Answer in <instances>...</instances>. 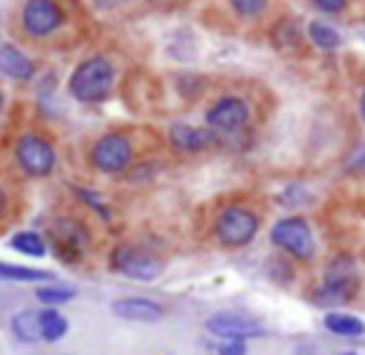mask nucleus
Returning <instances> with one entry per match:
<instances>
[{"instance_id":"nucleus-21","label":"nucleus","mask_w":365,"mask_h":355,"mask_svg":"<svg viewBox=\"0 0 365 355\" xmlns=\"http://www.w3.org/2000/svg\"><path fill=\"white\" fill-rule=\"evenodd\" d=\"M231 8L241 15V18H254L266 8V0H231Z\"/></svg>"},{"instance_id":"nucleus-6","label":"nucleus","mask_w":365,"mask_h":355,"mask_svg":"<svg viewBox=\"0 0 365 355\" xmlns=\"http://www.w3.org/2000/svg\"><path fill=\"white\" fill-rule=\"evenodd\" d=\"M20 23L30 38H45L60 28L63 10L58 8L55 0H28L20 13Z\"/></svg>"},{"instance_id":"nucleus-1","label":"nucleus","mask_w":365,"mask_h":355,"mask_svg":"<svg viewBox=\"0 0 365 355\" xmlns=\"http://www.w3.org/2000/svg\"><path fill=\"white\" fill-rule=\"evenodd\" d=\"M115 85V68L105 58H90L70 77V92L80 102H100Z\"/></svg>"},{"instance_id":"nucleus-20","label":"nucleus","mask_w":365,"mask_h":355,"mask_svg":"<svg viewBox=\"0 0 365 355\" xmlns=\"http://www.w3.org/2000/svg\"><path fill=\"white\" fill-rule=\"evenodd\" d=\"M73 288H60V286H53V288H38V298L48 306H60V303H68L73 298Z\"/></svg>"},{"instance_id":"nucleus-17","label":"nucleus","mask_w":365,"mask_h":355,"mask_svg":"<svg viewBox=\"0 0 365 355\" xmlns=\"http://www.w3.org/2000/svg\"><path fill=\"white\" fill-rule=\"evenodd\" d=\"M40 326H43V338L50 343L60 341L68 333V321L60 316L58 311H45L40 313Z\"/></svg>"},{"instance_id":"nucleus-27","label":"nucleus","mask_w":365,"mask_h":355,"mask_svg":"<svg viewBox=\"0 0 365 355\" xmlns=\"http://www.w3.org/2000/svg\"><path fill=\"white\" fill-rule=\"evenodd\" d=\"M343 355H356V353H343Z\"/></svg>"},{"instance_id":"nucleus-19","label":"nucleus","mask_w":365,"mask_h":355,"mask_svg":"<svg viewBox=\"0 0 365 355\" xmlns=\"http://www.w3.org/2000/svg\"><path fill=\"white\" fill-rule=\"evenodd\" d=\"M0 279H8V281H43V279H48V271L25 269V266L0 264Z\"/></svg>"},{"instance_id":"nucleus-18","label":"nucleus","mask_w":365,"mask_h":355,"mask_svg":"<svg viewBox=\"0 0 365 355\" xmlns=\"http://www.w3.org/2000/svg\"><path fill=\"white\" fill-rule=\"evenodd\" d=\"M10 246L23 251V254H28V256H35V259L45 256V241L40 239L35 231H20V234H15L13 241H10Z\"/></svg>"},{"instance_id":"nucleus-3","label":"nucleus","mask_w":365,"mask_h":355,"mask_svg":"<svg viewBox=\"0 0 365 355\" xmlns=\"http://www.w3.org/2000/svg\"><path fill=\"white\" fill-rule=\"evenodd\" d=\"M271 241L279 249L289 251L291 256L301 261H311L316 254V241H313V231L303 216H289L281 219L279 224L271 229Z\"/></svg>"},{"instance_id":"nucleus-10","label":"nucleus","mask_w":365,"mask_h":355,"mask_svg":"<svg viewBox=\"0 0 365 355\" xmlns=\"http://www.w3.org/2000/svg\"><path fill=\"white\" fill-rule=\"evenodd\" d=\"M249 120V107L241 97H221L219 102H214V107L207 112V125L214 132L221 135H231V132H239L241 127Z\"/></svg>"},{"instance_id":"nucleus-22","label":"nucleus","mask_w":365,"mask_h":355,"mask_svg":"<svg viewBox=\"0 0 365 355\" xmlns=\"http://www.w3.org/2000/svg\"><path fill=\"white\" fill-rule=\"evenodd\" d=\"M346 3L348 0H313V5L318 10H323V13H341L346 8Z\"/></svg>"},{"instance_id":"nucleus-9","label":"nucleus","mask_w":365,"mask_h":355,"mask_svg":"<svg viewBox=\"0 0 365 355\" xmlns=\"http://www.w3.org/2000/svg\"><path fill=\"white\" fill-rule=\"evenodd\" d=\"M209 333L224 338V341H246V338H259L264 333V326H261L256 318L244 316V313H217L207 321Z\"/></svg>"},{"instance_id":"nucleus-16","label":"nucleus","mask_w":365,"mask_h":355,"mask_svg":"<svg viewBox=\"0 0 365 355\" xmlns=\"http://www.w3.org/2000/svg\"><path fill=\"white\" fill-rule=\"evenodd\" d=\"M308 38H311V43L321 50L341 48V35H338V30L331 28L328 23H321V20L308 25Z\"/></svg>"},{"instance_id":"nucleus-24","label":"nucleus","mask_w":365,"mask_h":355,"mask_svg":"<svg viewBox=\"0 0 365 355\" xmlns=\"http://www.w3.org/2000/svg\"><path fill=\"white\" fill-rule=\"evenodd\" d=\"M97 5H102V8H115V5L125 3V0H95Z\"/></svg>"},{"instance_id":"nucleus-14","label":"nucleus","mask_w":365,"mask_h":355,"mask_svg":"<svg viewBox=\"0 0 365 355\" xmlns=\"http://www.w3.org/2000/svg\"><path fill=\"white\" fill-rule=\"evenodd\" d=\"M326 328L343 338H358L365 333V323L358 321L356 316H348V313H328Z\"/></svg>"},{"instance_id":"nucleus-15","label":"nucleus","mask_w":365,"mask_h":355,"mask_svg":"<svg viewBox=\"0 0 365 355\" xmlns=\"http://www.w3.org/2000/svg\"><path fill=\"white\" fill-rule=\"evenodd\" d=\"M13 331L23 343H33L43 338V326H40V313L23 311L20 316L13 318Z\"/></svg>"},{"instance_id":"nucleus-2","label":"nucleus","mask_w":365,"mask_h":355,"mask_svg":"<svg viewBox=\"0 0 365 355\" xmlns=\"http://www.w3.org/2000/svg\"><path fill=\"white\" fill-rule=\"evenodd\" d=\"M256 231H259V219H256L254 212L244 207H226L217 216V226H214L217 239L224 246H231V249L251 244Z\"/></svg>"},{"instance_id":"nucleus-12","label":"nucleus","mask_w":365,"mask_h":355,"mask_svg":"<svg viewBox=\"0 0 365 355\" xmlns=\"http://www.w3.org/2000/svg\"><path fill=\"white\" fill-rule=\"evenodd\" d=\"M0 72L13 80H30L35 75V65L13 45H0Z\"/></svg>"},{"instance_id":"nucleus-7","label":"nucleus","mask_w":365,"mask_h":355,"mask_svg":"<svg viewBox=\"0 0 365 355\" xmlns=\"http://www.w3.org/2000/svg\"><path fill=\"white\" fill-rule=\"evenodd\" d=\"M15 157H18L20 167L25 169V174H30V177H45L55 167V149L38 135L20 137L18 147H15Z\"/></svg>"},{"instance_id":"nucleus-4","label":"nucleus","mask_w":365,"mask_h":355,"mask_svg":"<svg viewBox=\"0 0 365 355\" xmlns=\"http://www.w3.org/2000/svg\"><path fill=\"white\" fill-rule=\"evenodd\" d=\"M358 291V269L348 256H338L326 271L323 286L318 288L321 303H343L351 301Z\"/></svg>"},{"instance_id":"nucleus-13","label":"nucleus","mask_w":365,"mask_h":355,"mask_svg":"<svg viewBox=\"0 0 365 355\" xmlns=\"http://www.w3.org/2000/svg\"><path fill=\"white\" fill-rule=\"evenodd\" d=\"M169 140L179 152H199L209 144V135L192 125H174L169 132Z\"/></svg>"},{"instance_id":"nucleus-8","label":"nucleus","mask_w":365,"mask_h":355,"mask_svg":"<svg viewBox=\"0 0 365 355\" xmlns=\"http://www.w3.org/2000/svg\"><path fill=\"white\" fill-rule=\"evenodd\" d=\"M132 162V144L125 135H105L92 147V164L105 174H120Z\"/></svg>"},{"instance_id":"nucleus-5","label":"nucleus","mask_w":365,"mask_h":355,"mask_svg":"<svg viewBox=\"0 0 365 355\" xmlns=\"http://www.w3.org/2000/svg\"><path fill=\"white\" fill-rule=\"evenodd\" d=\"M112 266H115V271L135 281H154L164 271L162 261L140 246H120L112 254Z\"/></svg>"},{"instance_id":"nucleus-25","label":"nucleus","mask_w":365,"mask_h":355,"mask_svg":"<svg viewBox=\"0 0 365 355\" xmlns=\"http://www.w3.org/2000/svg\"><path fill=\"white\" fill-rule=\"evenodd\" d=\"M3 212H5V192L0 187V219H3Z\"/></svg>"},{"instance_id":"nucleus-23","label":"nucleus","mask_w":365,"mask_h":355,"mask_svg":"<svg viewBox=\"0 0 365 355\" xmlns=\"http://www.w3.org/2000/svg\"><path fill=\"white\" fill-rule=\"evenodd\" d=\"M219 355H246V343L244 341H226L219 348Z\"/></svg>"},{"instance_id":"nucleus-11","label":"nucleus","mask_w":365,"mask_h":355,"mask_svg":"<svg viewBox=\"0 0 365 355\" xmlns=\"http://www.w3.org/2000/svg\"><path fill=\"white\" fill-rule=\"evenodd\" d=\"M112 313L125 321H140V323H154L164 318V308L147 298H120L112 303Z\"/></svg>"},{"instance_id":"nucleus-26","label":"nucleus","mask_w":365,"mask_h":355,"mask_svg":"<svg viewBox=\"0 0 365 355\" xmlns=\"http://www.w3.org/2000/svg\"><path fill=\"white\" fill-rule=\"evenodd\" d=\"M361 115H363V120H365V87H363V92H361Z\"/></svg>"}]
</instances>
